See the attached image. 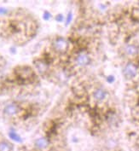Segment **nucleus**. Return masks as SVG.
Listing matches in <instances>:
<instances>
[{
	"mask_svg": "<svg viewBox=\"0 0 139 151\" xmlns=\"http://www.w3.org/2000/svg\"><path fill=\"white\" fill-rule=\"evenodd\" d=\"M4 23L5 27L8 28L6 31L9 32V35L10 37L16 39V37L21 38H27L30 35H32L34 32L33 25L34 22L33 21H29L27 17L22 18H11L10 20L7 21Z\"/></svg>",
	"mask_w": 139,
	"mask_h": 151,
	"instance_id": "nucleus-1",
	"label": "nucleus"
},
{
	"mask_svg": "<svg viewBox=\"0 0 139 151\" xmlns=\"http://www.w3.org/2000/svg\"><path fill=\"white\" fill-rule=\"evenodd\" d=\"M51 49L55 53L58 55H63L69 49V43L64 38L57 37L52 41Z\"/></svg>",
	"mask_w": 139,
	"mask_h": 151,
	"instance_id": "nucleus-2",
	"label": "nucleus"
},
{
	"mask_svg": "<svg viewBox=\"0 0 139 151\" xmlns=\"http://www.w3.org/2000/svg\"><path fill=\"white\" fill-rule=\"evenodd\" d=\"M91 62V57L86 51H80L74 57V64L79 68H85Z\"/></svg>",
	"mask_w": 139,
	"mask_h": 151,
	"instance_id": "nucleus-3",
	"label": "nucleus"
},
{
	"mask_svg": "<svg viewBox=\"0 0 139 151\" xmlns=\"http://www.w3.org/2000/svg\"><path fill=\"white\" fill-rule=\"evenodd\" d=\"M21 112V108L18 104H8L4 109V114L5 116L9 118H14L17 115H19Z\"/></svg>",
	"mask_w": 139,
	"mask_h": 151,
	"instance_id": "nucleus-4",
	"label": "nucleus"
},
{
	"mask_svg": "<svg viewBox=\"0 0 139 151\" xmlns=\"http://www.w3.org/2000/svg\"><path fill=\"white\" fill-rule=\"evenodd\" d=\"M138 68L136 65H134L133 63H128L126 64L123 69V73H124V76L128 79V80H131V79H134L137 74H138Z\"/></svg>",
	"mask_w": 139,
	"mask_h": 151,
	"instance_id": "nucleus-5",
	"label": "nucleus"
},
{
	"mask_svg": "<svg viewBox=\"0 0 139 151\" xmlns=\"http://www.w3.org/2000/svg\"><path fill=\"white\" fill-rule=\"evenodd\" d=\"M124 52H125V56H130V57H134V56H136L138 54L139 49L136 45L130 44V45H127L125 46Z\"/></svg>",
	"mask_w": 139,
	"mask_h": 151,
	"instance_id": "nucleus-6",
	"label": "nucleus"
},
{
	"mask_svg": "<svg viewBox=\"0 0 139 151\" xmlns=\"http://www.w3.org/2000/svg\"><path fill=\"white\" fill-rule=\"evenodd\" d=\"M107 91L102 88H97L93 92V98L97 102H102L106 99Z\"/></svg>",
	"mask_w": 139,
	"mask_h": 151,
	"instance_id": "nucleus-7",
	"label": "nucleus"
},
{
	"mask_svg": "<svg viewBox=\"0 0 139 151\" xmlns=\"http://www.w3.org/2000/svg\"><path fill=\"white\" fill-rule=\"evenodd\" d=\"M35 145H36L37 148H39L40 150L46 149L49 146V140L46 137H40V138L36 140Z\"/></svg>",
	"mask_w": 139,
	"mask_h": 151,
	"instance_id": "nucleus-8",
	"label": "nucleus"
},
{
	"mask_svg": "<svg viewBox=\"0 0 139 151\" xmlns=\"http://www.w3.org/2000/svg\"><path fill=\"white\" fill-rule=\"evenodd\" d=\"M0 151H13V146L8 141H0Z\"/></svg>",
	"mask_w": 139,
	"mask_h": 151,
	"instance_id": "nucleus-9",
	"label": "nucleus"
},
{
	"mask_svg": "<svg viewBox=\"0 0 139 151\" xmlns=\"http://www.w3.org/2000/svg\"><path fill=\"white\" fill-rule=\"evenodd\" d=\"M138 12H139V4H138Z\"/></svg>",
	"mask_w": 139,
	"mask_h": 151,
	"instance_id": "nucleus-10",
	"label": "nucleus"
}]
</instances>
